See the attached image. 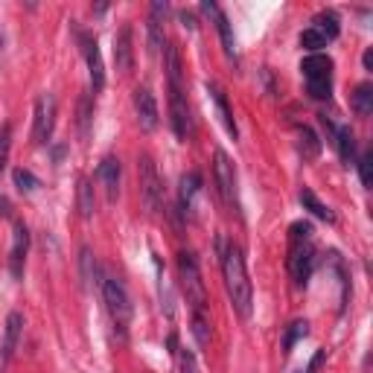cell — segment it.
Returning a JSON list of instances; mask_svg holds the SVG:
<instances>
[{
	"label": "cell",
	"mask_w": 373,
	"mask_h": 373,
	"mask_svg": "<svg viewBox=\"0 0 373 373\" xmlns=\"http://www.w3.org/2000/svg\"><path fill=\"white\" fill-rule=\"evenodd\" d=\"M222 274H225V289L228 298L242 318H251V303H254V289L248 280V269H245V257L237 245H228L222 251Z\"/></svg>",
	"instance_id": "cell-1"
},
{
	"label": "cell",
	"mask_w": 373,
	"mask_h": 373,
	"mask_svg": "<svg viewBox=\"0 0 373 373\" xmlns=\"http://www.w3.org/2000/svg\"><path fill=\"white\" fill-rule=\"evenodd\" d=\"M178 278H181L184 298L190 303L192 312H207V292H204V280L199 271V262L190 251L178 254Z\"/></svg>",
	"instance_id": "cell-2"
},
{
	"label": "cell",
	"mask_w": 373,
	"mask_h": 373,
	"mask_svg": "<svg viewBox=\"0 0 373 373\" xmlns=\"http://www.w3.org/2000/svg\"><path fill=\"white\" fill-rule=\"evenodd\" d=\"M102 300H105V309L111 315L114 327L120 329V338H126V327L131 321V300L129 292L117 278H105L102 280Z\"/></svg>",
	"instance_id": "cell-3"
},
{
	"label": "cell",
	"mask_w": 373,
	"mask_h": 373,
	"mask_svg": "<svg viewBox=\"0 0 373 373\" xmlns=\"http://www.w3.org/2000/svg\"><path fill=\"white\" fill-rule=\"evenodd\" d=\"M137 172H140V196H143L146 210L149 213L163 210V181L158 175L155 161H152L149 155H140L137 158Z\"/></svg>",
	"instance_id": "cell-4"
},
{
	"label": "cell",
	"mask_w": 373,
	"mask_h": 373,
	"mask_svg": "<svg viewBox=\"0 0 373 373\" xmlns=\"http://www.w3.org/2000/svg\"><path fill=\"white\" fill-rule=\"evenodd\" d=\"M56 96L53 93H41L35 102V129H33V140L38 146L50 143L53 129H56Z\"/></svg>",
	"instance_id": "cell-5"
},
{
	"label": "cell",
	"mask_w": 373,
	"mask_h": 373,
	"mask_svg": "<svg viewBox=\"0 0 373 373\" xmlns=\"http://www.w3.org/2000/svg\"><path fill=\"white\" fill-rule=\"evenodd\" d=\"M170 120H172V131L178 140H190L192 137V117H190V105L181 85H170Z\"/></svg>",
	"instance_id": "cell-6"
},
{
	"label": "cell",
	"mask_w": 373,
	"mask_h": 373,
	"mask_svg": "<svg viewBox=\"0 0 373 373\" xmlns=\"http://www.w3.org/2000/svg\"><path fill=\"white\" fill-rule=\"evenodd\" d=\"M213 175H216V187L225 207H237V172H233V163L222 149L213 155Z\"/></svg>",
	"instance_id": "cell-7"
},
{
	"label": "cell",
	"mask_w": 373,
	"mask_h": 373,
	"mask_svg": "<svg viewBox=\"0 0 373 373\" xmlns=\"http://www.w3.org/2000/svg\"><path fill=\"white\" fill-rule=\"evenodd\" d=\"M21 329H24V315L21 312H9L6 327H3V338H0V370H6L12 356L18 350L21 341Z\"/></svg>",
	"instance_id": "cell-8"
},
{
	"label": "cell",
	"mask_w": 373,
	"mask_h": 373,
	"mask_svg": "<svg viewBox=\"0 0 373 373\" xmlns=\"http://www.w3.org/2000/svg\"><path fill=\"white\" fill-rule=\"evenodd\" d=\"M312 269H315V251L309 242H300L292 245V254H289V271L298 286H307V280L312 278Z\"/></svg>",
	"instance_id": "cell-9"
},
{
	"label": "cell",
	"mask_w": 373,
	"mask_h": 373,
	"mask_svg": "<svg viewBox=\"0 0 373 373\" xmlns=\"http://www.w3.org/2000/svg\"><path fill=\"white\" fill-rule=\"evenodd\" d=\"M201 9L207 12V15H213L216 30H219V38H222V50H225V56H228V62L237 64V62H239V59H237V38H233V30H230L228 15H225V12L219 9L216 3H210V0H204Z\"/></svg>",
	"instance_id": "cell-10"
},
{
	"label": "cell",
	"mask_w": 373,
	"mask_h": 373,
	"mask_svg": "<svg viewBox=\"0 0 373 373\" xmlns=\"http://www.w3.org/2000/svg\"><path fill=\"white\" fill-rule=\"evenodd\" d=\"M82 53H85V62H88L91 91L100 93L102 85H105V64H102V56H100V47H96V38L82 35Z\"/></svg>",
	"instance_id": "cell-11"
},
{
	"label": "cell",
	"mask_w": 373,
	"mask_h": 373,
	"mask_svg": "<svg viewBox=\"0 0 373 373\" xmlns=\"http://www.w3.org/2000/svg\"><path fill=\"white\" fill-rule=\"evenodd\" d=\"M26 251H30V230H26L24 222H15V237H12V251H9V271L15 280L24 278Z\"/></svg>",
	"instance_id": "cell-12"
},
{
	"label": "cell",
	"mask_w": 373,
	"mask_h": 373,
	"mask_svg": "<svg viewBox=\"0 0 373 373\" xmlns=\"http://www.w3.org/2000/svg\"><path fill=\"white\" fill-rule=\"evenodd\" d=\"M134 111H137V122H140L143 131H155L158 126V102L152 96L149 88H137L134 91Z\"/></svg>",
	"instance_id": "cell-13"
},
{
	"label": "cell",
	"mask_w": 373,
	"mask_h": 373,
	"mask_svg": "<svg viewBox=\"0 0 373 373\" xmlns=\"http://www.w3.org/2000/svg\"><path fill=\"white\" fill-rule=\"evenodd\" d=\"M131 24H122L120 33L114 35V62H117V71L120 73H129L131 64H134V47H131Z\"/></svg>",
	"instance_id": "cell-14"
},
{
	"label": "cell",
	"mask_w": 373,
	"mask_h": 373,
	"mask_svg": "<svg viewBox=\"0 0 373 373\" xmlns=\"http://www.w3.org/2000/svg\"><path fill=\"white\" fill-rule=\"evenodd\" d=\"M100 181H102V190H105V199L108 201H117L120 196V178H122V167H120V161L117 158H105L100 163Z\"/></svg>",
	"instance_id": "cell-15"
},
{
	"label": "cell",
	"mask_w": 373,
	"mask_h": 373,
	"mask_svg": "<svg viewBox=\"0 0 373 373\" xmlns=\"http://www.w3.org/2000/svg\"><path fill=\"white\" fill-rule=\"evenodd\" d=\"M207 91H210L213 96V102H216V111H219V120H222V126L228 129V134L237 140L239 137V129H237V120H233V111H230V105H228V96L225 91L216 85V82H207Z\"/></svg>",
	"instance_id": "cell-16"
},
{
	"label": "cell",
	"mask_w": 373,
	"mask_h": 373,
	"mask_svg": "<svg viewBox=\"0 0 373 373\" xmlns=\"http://www.w3.org/2000/svg\"><path fill=\"white\" fill-rule=\"evenodd\" d=\"M300 71L307 76V82H321V79H329L333 73V59L324 56V53H312L300 62Z\"/></svg>",
	"instance_id": "cell-17"
},
{
	"label": "cell",
	"mask_w": 373,
	"mask_h": 373,
	"mask_svg": "<svg viewBox=\"0 0 373 373\" xmlns=\"http://www.w3.org/2000/svg\"><path fill=\"white\" fill-rule=\"evenodd\" d=\"M167 3H155L152 6V18H149V41H152V50H161L163 47V21H167Z\"/></svg>",
	"instance_id": "cell-18"
},
{
	"label": "cell",
	"mask_w": 373,
	"mask_h": 373,
	"mask_svg": "<svg viewBox=\"0 0 373 373\" xmlns=\"http://www.w3.org/2000/svg\"><path fill=\"white\" fill-rule=\"evenodd\" d=\"M199 187H201V175H199V172H187V175L181 178V190H178V207H181L184 216L190 213L192 199H196Z\"/></svg>",
	"instance_id": "cell-19"
},
{
	"label": "cell",
	"mask_w": 373,
	"mask_h": 373,
	"mask_svg": "<svg viewBox=\"0 0 373 373\" xmlns=\"http://www.w3.org/2000/svg\"><path fill=\"white\" fill-rule=\"evenodd\" d=\"M333 143L338 149V158L344 163H353V158H356V134H353V129L350 126H338L336 134H333Z\"/></svg>",
	"instance_id": "cell-20"
},
{
	"label": "cell",
	"mask_w": 373,
	"mask_h": 373,
	"mask_svg": "<svg viewBox=\"0 0 373 373\" xmlns=\"http://www.w3.org/2000/svg\"><path fill=\"white\" fill-rule=\"evenodd\" d=\"M300 204L307 207V210H309L312 216H318V219H321V222H329V225L336 222V213L329 210V207H327L321 199H318V196H315V192H312L309 187H303V190H300Z\"/></svg>",
	"instance_id": "cell-21"
},
{
	"label": "cell",
	"mask_w": 373,
	"mask_h": 373,
	"mask_svg": "<svg viewBox=\"0 0 373 373\" xmlns=\"http://www.w3.org/2000/svg\"><path fill=\"white\" fill-rule=\"evenodd\" d=\"M353 111L358 117H370L373 114V85H358L356 93H353Z\"/></svg>",
	"instance_id": "cell-22"
},
{
	"label": "cell",
	"mask_w": 373,
	"mask_h": 373,
	"mask_svg": "<svg viewBox=\"0 0 373 373\" xmlns=\"http://www.w3.org/2000/svg\"><path fill=\"white\" fill-rule=\"evenodd\" d=\"M192 336H196L199 347H210V318H207V312H192Z\"/></svg>",
	"instance_id": "cell-23"
},
{
	"label": "cell",
	"mask_w": 373,
	"mask_h": 373,
	"mask_svg": "<svg viewBox=\"0 0 373 373\" xmlns=\"http://www.w3.org/2000/svg\"><path fill=\"white\" fill-rule=\"evenodd\" d=\"M312 30H318L327 41H333V38L338 35V18L333 15V12H318Z\"/></svg>",
	"instance_id": "cell-24"
},
{
	"label": "cell",
	"mask_w": 373,
	"mask_h": 373,
	"mask_svg": "<svg viewBox=\"0 0 373 373\" xmlns=\"http://www.w3.org/2000/svg\"><path fill=\"white\" fill-rule=\"evenodd\" d=\"M298 137H300V152H303V158H318V152H321V140H318V134L307 126H300L298 129Z\"/></svg>",
	"instance_id": "cell-25"
},
{
	"label": "cell",
	"mask_w": 373,
	"mask_h": 373,
	"mask_svg": "<svg viewBox=\"0 0 373 373\" xmlns=\"http://www.w3.org/2000/svg\"><path fill=\"white\" fill-rule=\"evenodd\" d=\"M91 120H93V102H91V93H85L79 100V134H82V140L91 137Z\"/></svg>",
	"instance_id": "cell-26"
},
{
	"label": "cell",
	"mask_w": 373,
	"mask_h": 373,
	"mask_svg": "<svg viewBox=\"0 0 373 373\" xmlns=\"http://www.w3.org/2000/svg\"><path fill=\"white\" fill-rule=\"evenodd\" d=\"M309 336V324L307 321H292L289 324V329H286V338H283V350L286 353H292V347L300 341V338H307Z\"/></svg>",
	"instance_id": "cell-27"
},
{
	"label": "cell",
	"mask_w": 373,
	"mask_h": 373,
	"mask_svg": "<svg viewBox=\"0 0 373 373\" xmlns=\"http://www.w3.org/2000/svg\"><path fill=\"white\" fill-rule=\"evenodd\" d=\"M93 210H96L93 187H91V181H82V184H79V216H82V219H91Z\"/></svg>",
	"instance_id": "cell-28"
},
{
	"label": "cell",
	"mask_w": 373,
	"mask_h": 373,
	"mask_svg": "<svg viewBox=\"0 0 373 373\" xmlns=\"http://www.w3.org/2000/svg\"><path fill=\"white\" fill-rule=\"evenodd\" d=\"M12 178H15V187H18L21 192H26V196H30V192H35V187H38V178H35L30 170H15V172H12Z\"/></svg>",
	"instance_id": "cell-29"
},
{
	"label": "cell",
	"mask_w": 373,
	"mask_h": 373,
	"mask_svg": "<svg viewBox=\"0 0 373 373\" xmlns=\"http://www.w3.org/2000/svg\"><path fill=\"white\" fill-rule=\"evenodd\" d=\"M300 47H307V50H312V53H318L321 47H327V38L318 33V30H303V35H300Z\"/></svg>",
	"instance_id": "cell-30"
},
{
	"label": "cell",
	"mask_w": 373,
	"mask_h": 373,
	"mask_svg": "<svg viewBox=\"0 0 373 373\" xmlns=\"http://www.w3.org/2000/svg\"><path fill=\"white\" fill-rule=\"evenodd\" d=\"M9 146H12V129H9V122H3V126H0V175H3V170H6Z\"/></svg>",
	"instance_id": "cell-31"
},
{
	"label": "cell",
	"mask_w": 373,
	"mask_h": 373,
	"mask_svg": "<svg viewBox=\"0 0 373 373\" xmlns=\"http://www.w3.org/2000/svg\"><path fill=\"white\" fill-rule=\"evenodd\" d=\"M358 178H362L365 187L373 184V152H365V155L358 158Z\"/></svg>",
	"instance_id": "cell-32"
},
{
	"label": "cell",
	"mask_w": 373,
	"mask_h": 373,
	"mask_svg": "<svg viewBox=\"0 0 373 373\" xmlns=\"http://www.w3.org/2000/svg\"><path fill=\"white\" fill-rule=\"evenodd\" d=\"M178 373H199V362L196 356H192V350H178Z\"/></svg>",
	"instance_id": "cell-33"
},
{
	"label": "cell",
	"mask_w": 373,
	"mask_h": 373,
	"mask_svg": "<svg viewBox=\"0 0 373 373\" xmlns=\"http://www.w3.org/2000/svg\"><path fill=\"white\" fill-rule=\"evenodd\" d=\"M289 237H292V245L309 242V237H312V225H309V222H295L292 228H289Z\"/></svg>",
	"instance_id": "cell-34"
},
{
	"label": "cell",
	"mask_w": 373,
	"mask_h": 373,
	"mask_svg": "<svg viewBox=\"0 0 373 373\" xmlns=\"http://www.w3.org/2000/svg\"><path fill=\"white\" fill-rule=\"evenodd\" d=\"M307 88H309V96H312V100H329L333 82H329V79H321V82H307Z\"/></svg>",
	"instance_id": "cell-35"
},
{
	"label": "cell",
	"mask_w": 373,
	"mask_h": 373,
	"mask_svg": "<svg viewBox=\"0 0 373 373\" xmlns=\"http://www.w3.org/2000/svg\"><path fill=\"white\" fill-rule=\"evenodd\" d=\"M181 21H184V26H187V30H196V21H192V15H190V12H181Z\"/></svg>",
	"instance_id": "cell-36"
},
{
	"label": "cell",
	"mask_w": 373,
	"mask_h": 373,
	"mask_svg": "<svg viewBox=\"0 0 373 373\" xmlns=\"http://www.w3.org/2000/svg\"><path fill=\"white\" fill-rule=\"evenodd\" d=\"M365 67L373 71V50H365Z\"/></svg>",
	"instance_id": "cell-37"
},
{
	"label": "cell",
	"mask_w": 373,
	"mask_h": 373,
	"mask_svg": "<svg viewBox=\"0 0 373 373\" xmlns=\"http://www.w3.org/2000/svg\"><path fill=\"white\" fill-rule=\"evenodd\" d=\"M298 373H312V370H309V367H307V370H298Z\"/></svg>",
	"instance_id": "cell-38"
},
{
	"label": "cell",
	"mask_w": 373,
	"mask_h": 373,
	"mask_svg": "<svg viewBox=\"0 0 373 373\" xmlns=\"http://www.w3.org/2000/svg\"><path fill=\"white\" fill-rule=\"evenodd\" d=\"M0 50H3V38H0Z\"/></svg>",
	"instance_id": "cell-39"
}]
</instances>
